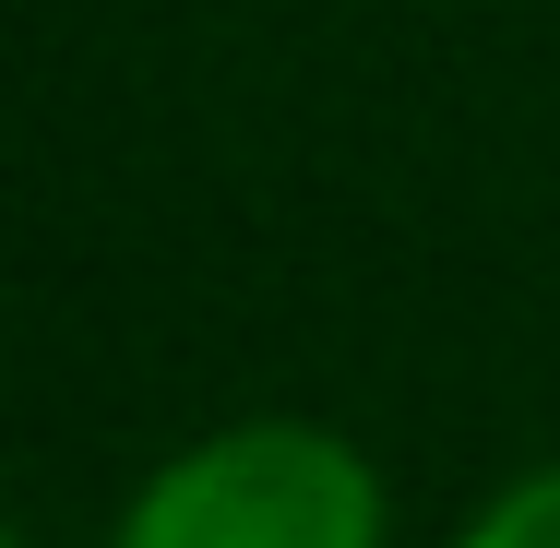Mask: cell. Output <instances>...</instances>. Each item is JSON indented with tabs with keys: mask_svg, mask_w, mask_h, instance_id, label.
I'll use <instances>...</instances> for the list:
<instances>
[{
	"mask_svg": "<svg viewBox=\"0 0 560 548\" xmlns=\"http://www.w3.org/2000/svg\"><path fill=\"white\" fill-rule=\"evenodd\" d=\"M12 548H24V537H12Z\"/></svg>",
	"mask_w": 560,
	"mask_h": 548,
	"instance_id": "cell-3",
	"label": "cell"
},
{
	"mask_svg": "<svg viewBox=\"0 0 560 548\" xmlns=\"http://www.w3.org/2000/svg\"><path fill=\"white\" fill-rule=\"evenodd\" d=\"M119 548H382V477L335 430L250 418L155 465Z\"/></svg>",
	"mask_w": 560,
	"mask_h": 548,
	"instance_id": "cell-1",
	"label": "cell"
},
{
	"mask_svg": "<svg viewBox=\"0 0 560 548\" xmlns=\"http://www.w3.org/2000/svg\"><path fill=\"white\" fill-rule=\"evenodd\" d=\"M465 548H560V465L549 477H525V489H501L489 513H477V537Z\"/></svg>",
	"mask_w": 560,
	"mask_h": 548,
	"instance_id": "cell-2",
	"label": "cell"
}]
</instances>
